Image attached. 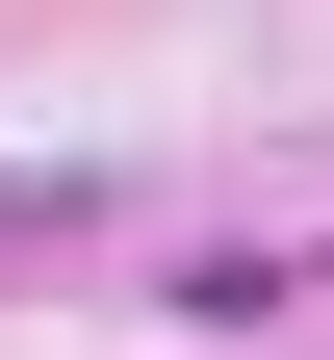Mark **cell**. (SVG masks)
Instances as JSON below:
<instances>
[{"label": "cell", "instance_id": "cell-1", "mask_svg": "<svg viewBox=\"0 0 334 360\" xmlns=\"http://www.w3.org/2000/svg\"><path fill=\"white\" fill-rule=\"evenodd\" d=\"M52 232H77V180H0V257H52Z\"/></svg>", "mask_w": 334, "mask_h": 360}]
</instances>
